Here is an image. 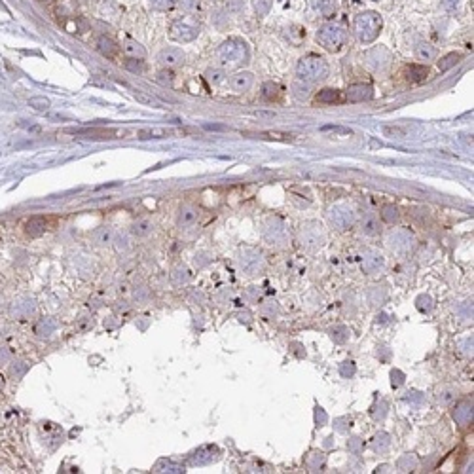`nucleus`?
I'll list each match as a JSON object with an SVG mask.
<instances>
[{
	"instance_id": "f257e3e1",
	"label": "nucleus",
	"mask_w": 474,
	"mask_h": 474,
	"mask_svg": "<svg viewBox=\"0 0 474 474\" xmlns=\"http://www.w3.org/2000/svg\"><path fill=\"white\" fill-rule=\"evenodd\" d=\"M296 74H298V80L307 82V84L319 82V80L328 76V63L319 55H307L300 59Z\"/></svg>"
},
{
	"instance_id": "f03ea898",
	"label": "nucleus",
	"mask_w": 474,
	"mask_h": 474,
	"mask_svg": "<svg viewBox=\"0 0 474 474\" xmlns=\"http://www.w3.org/2000/svg\"><path fill=\"white\" fill-rule=\"evenodd\" d=\"M379 28H381V17L374 11H364L355 19V34L364 44L374 42L378 38Z\"/></svg>"
},
{
	"instance_id": "7ed1b4c3",
	"label": "nucleus",
	"mask_w": 474,
	"mask_h": 474,
	"mask_svg": "<svg viewBox=\"0 0 474 474\" xmlns=\"http://www.w3.org/2000/svg\"><path fill=\"white\" fill-rule=\"evenodd\" d=\"M317 40L324 49L328 51H340L345 40H347V32L345 28L340 25H334V23H326L317 30Z\"/></svg>"
},
{
	"instance_id": "20e7f679",
	"label": "nucleus",
	"mask_w": 474,
	"mask_h": 474,
	"mask_svg": "<svg viewBox=\"0 0 474 474\" xmlns=\"http://www.w3.org/2000/svg\"><path fill=\"white\" fill-rule=\"evenodd\" d=\"M218 59L224 65H241L246 61V46L241 40H228L218 49Z\"/></svg>"
},
{
	"instance_id": "39448f33",
	"label": "nucleus",
	"mask_w": 474,
	"mask_h": 474,
	"mask_svg": "<svg viewBox=\"0 0 474 474\" xmlns=\"http://www.w3.org/2000/svg\"><path fill=\"white\" fill-rule=\"evenodd\" d=\"M372 95H374L372 85L355 84V85H349V89H347V93H345V99H347L349 103H364V101H370V99H372Z\"/></svg>"
},
{
	"instance_id": "423d86ee",
	"label": "nucleus",
	"mask_w": 474,
	"mask_h": 474,
	"mask_svg": "<svg viewBox=\"0 0 474 474\" xmlns=\"http://www.w3.org/2000/svg\"><path fill=\"white\" fill-rule=\"evenodd\" d=\"M330 220L334 226H338L340 230H345L353 224V211L347 207H334L330 211Z\"/></svg>"
},
{
	"instance_id": "0eeeda50",
	"label": "nucleus",
	"mask_w": 474,
	"mask_h": 474,
	"mask_svg": "<svg viewBox=\"0 0 474 474\" xmlns=\"http://www.w3.org/2000/svg\"><path fill=\"white\" fill-rule=\"evenodd\" d=\"M173 38L179 40V42H190L198 36V27L196 25H190V23H175L173 28Z\"/></svg>"
},
{
	"instance_id": "6e6552de",
	"label": "nucleus",
	"mask_w": 474,
	"mask_h": 474,
	"mask_svg": "<svg viewBox=\"0 0 474 474\" xmlns=\"http://www.w3.org/2000/svg\"><path fill=\"white\" fill-rule=\"evenodd\" d=\"M158 61L165 66H177L184 61V51L180 47H167V49H161Z\"/></svg>"
},
{
	"instance_id": "1a4fd4ad",
	"label": "nucleus",
	"mask_w": 474,
	"mask_h": 474,
	"mask_svg": "<svg viewBox=\"0 0 474 474\" xmlns=\"http://www.w3.org/2000/svg\"><path fill=\"white\" fill-rule=\"evenodd\" d=\"M252 82H254V76L250 72H246V70H243V72H237V74L232 76L230 85L237 93H245V91H248L252 87Z\"/></svg>"
},
{
	"instance_id": "9d476101",
	"label": "nucleus",
	"mask_w": 474,
	"mask_h": 474,
	"mask_svg": "<svg viewBox=\"0 0 474 474\" xmlns=\"http://www.w3.org/2000/svg\"><path fill=\"white\" fill-rule=\"evenodd\" d=\"M47 230V218L46 217H30L25 222V232L30 237H40L42 234H46Z\"/></svg>"
},
{
	"instance_id": "9b49d317",
	"label": "nucleus",
	"mask_w": 474,
	"mask_h": 474,
	"mask_svg": "<svg viewBox=\"0 0 474 474\" xmlns=\"http://www.w3.org/2000/svg\"><path fill=\"white\" fill-rule=\"evenodd\" d=\"M412 243H414V237L406 230H400V232L391 236V246L397 248V250H408L412 246Z\"/></svg>"
},
{
	"instance_id": "f8f14e48",
	"label": "nucleus",
	"mask_w": 474,
	"mask_h": 474,
	"mask_svg": "<svg viewBox=\"0 0 474 474\" xmlns=\"http://www.w3.org/2000/svg\"><path fill=\"white\" fill-rule=\"evenodd\" d=\"M97 49L101 51V55L108 57V59H114V57L118 55V51H120V46L114 42L112 38L101 36L97 40Z\"/></svg>"
},
{
	"instance_id": "ddd939ff",
	"label": "nucleus",
	"mask_w": 474,
	"mask_h": 474,
	"mask_svg": "<svg viewBox=\"0 0 474 474\" xmlns=\"http://www.w3.org/2000/svg\"><path fill=\"white\" fill-rule=\"evenodd\" d=\"M429 76V68L425 65H410L406 68V80L412 84H421Z\"/></svg>"
},
{
	"instance_id": "4468645a",
	"label": "nucleus",
	"mask_w": 474,
	"mask_h": 474,
	"mask_svg": "<svg viewBox=\"0 0 474 474\" xmlns=\"http://www.w3.org/2000/svg\"><path fill=\"white\" fill-rule=\"evenodd\" d=\"M76 135L80 137H85V139H93V141H108V139H116L114 135L116 131H110V129H85V131H74Z\"/></svg>"
},
{
	"instance_id": "2eb2a0df",
	"label": "nucleus",
	"mask_w": 474,
	"mask_h": 474,
	"mask_svg": "<svg viewBox=\"0 0 474 474\" xmlns=\"http://www.w3.org/2000/svg\"><path fill=\"white\" fill-rule=\"evenodd\" d=\"M381 265H383V256L379 252H370V254H366L364 262H362V269L368 271V273H376Z\"/></svg>"
},
{
	"instance_id": "dca6fc26",
	"label": "nucleus",
	"mask_w": 474,
	"mask_h": 474,
	"mask_svg": "<svg viewBox=\"0 0 474 474\" xmlns=\"http://www.w3.org/2000/svg\"><path fill=\"white\" fill-rule=\"evenodd\" d=\"M341 101H343V97H341V93L338 89H322V91H319V95H317V103H321V104H336V103H341Z\"/></svg>"
},
{
	"instance_id": "f3484780",
	"label": "nucleus",
	"mask_w": 474,
	"mask_h": 474,
	"mask_svg": "<svg viewBox=\"0 0 474 474\" xmlns=\"http://www.w3.org/2000/svg\"><path fill=\"white\" fill-rule=\"evenodd\" d=\"M196 220H198V211H196L194 207H182V209H180L179 218H177L179 226H182V228L192 226Z\"/></svg>"
},
{
	"instance_id": "a211bd4d",
	"label": "nucleus",
	"mask_w": 474,
	"mask_h": 474,
	"mask_svg": "<svg viewBox=\"0 0 474 474\" xmlns=\"http://www.w3.org/2000/svg\"><path fill=\"white\" fill-rule=\"evenodd\" d=\"M171 129H165V127H150V129H142L139 131V139L141 141H146V139H165L171 135Z\"/></svg>"
},
{
	"instance_id": "6ab92c4d",
	"label": "nucleus",
	"mask_w": 474,
	"mask_h": 474,
	"mask_svg": "<svg viewBox=\"0 0 474 474\" xmlns=\"http://www.w3.org/2000/svg\"><path fill=\"white\" fill-rule=\"evenodd\" d=\"M459 59H461V53H457V51L448 53V55H444L440 61H438V70H440V72H446V70L454 68V66L459 63Z\"/></svg>"
},
{
	"instance_id": "aec40b11",
	"label": "nucleus",
	"mask_w": 474,
	"mask_h": 474,
	"mask_svg": "<svg viewBox=\"0 0 474 474\" xmlns=\"http://www.w3.org/2000/svg\"><path fill=\"white\" fill-rule=\"evenodd\" d=\"M262 95H264L265 101H277L281 97V85L275 84V82H265L262 87Z\"/></svg>"
},
{
	"instance_id": "412c9836",
	"label": "nucleus",
	"mask_w": 474,
	"mask_h": 474,
	"mask_svg": "<svg viewBox=\"0 0 474 474\" xmlns=\"http://www.w3.org/2000/svg\"><path fill=\"white\" fill-rule=\"evenodd\" d=\"M416 57L419 59V61H423V63L433 61V59H435V47L431 46V44H417Z\"/></svg>"
},
{
	"instance_id": "4be33fe9",
	"label": "nucleus",
	"mask_w": 474,
	"mask_h": 474,
	"mask_svg": "<svg viewBox=\"0 0 474 474\" xmlns=\"http://www.w3.org/2000/svg\"><path fill=\"white\" fill-rule=\"evenodd\" d=\"M152 232V222L148 218H139L135 224H133V234L137 237H144Z\"/></svg>"
},
{
	"instance_id": "5701e85b",
	"label": "nucleus",
	"mask_w": 474,
	"mask_h": 474,
	"mask_svg": "<svg viewBox=\"0 0 474 474\" xmlns=\"http://www.w3.org/2000/svg\"><path fill=\"white\" fill-rule=\"evenodd\" d=\"M454 417L461 423V425H467V423H471V419H473V406H469V404H463V406L459 408V410H455L454 412Z\"/></svg>"
},
{
	"instance_id": "b1692460",
	"label": "nucleus",
	"mask_w": 474,
	"mask_h": 474,
	"mask_svg": "<svg viewBox=\"0 0 474 474\" xmlns=\"http://www.w3.org/2000/svg\"><path fill=\"white\" fill-rule=\"evenodd\" d=\"M398 207L397 205H385V207L381 209V218H383V222H387V224H395L398 220Z\"/></svg>"
},
{
	"instance_id": "393cba45",
	"label": "nucleus",
	"mask_w": 474,
	"mask_h": 474,
	"mask_svg": "<svg viewBox=\"0 0 474 474\" xmlns=\"http://www.w3.org/2000/svg\"><path fill=\"white\" fill-rule=\"evenodd\" d=\"M123 66H125L129 72H133V74H141V72H144V61H142V59L129 57V59H125Z\"/></svg>"
},
{
	"instance_id": "a878e982",
	"label": "nucleus",
	"mask_w": 474,
	"mask_h": 474,
	"mask_svg": "<svg viewBox=\"0 0 474 474\" xmlns=\"http://www.w3.org/2000/svg\"><path fill=\"white\" fill-rule=\"evenodd\" d=\"M49 99H46V97H32L30 101H28V106L32 108V110H36V112H46L47 108H49Z\"/></svg>"
},
{
	"instance_id": "bb28decb",
	"label": "nucleus",
	"mask_w": 474,
	"mask_h": 474,
	"mask_svg": "<svg viewBox=\"0 0 474 474\" xmlns=\"http://www.w3.org/2000/svg\"><path fill=\"white\" fill-rule=\"evenodd\" d=\"M123 51L129 57H135V59H142L144 57V47L139 46L137 42H127L125 47H123Z\"/></svg>"
},
{
	"instance_id": "cd10ccee",
	"label": "nucleus",
	"mask_w": 474,
	"mask_h": 474,
	"mask_svg": "<svg viewBox=\"0 0 474 474\" xmlns=\"http://www.w3.org/2000/svg\"><path fill=\"white\" fill-rule=\"evenodd\" d=\"M292 91L298 99H307V97H309V84H307V82L302 84V80H298V82L292 84Z\"/></svg>"
},
{
	"instance_id": "c85d7f7f",
	"label": "nucleus",
	"mask_w": 474,
	"mask_h": 474,
	"mask_svg": "<svg viewBox=\"0 0 474 474\" xmlns=\"http://www.w3.org/2000/svg\"><path fill=\"white\" fill-rule=\"evenodd\" d=\"M362 232L366 234V236H374V234H378V220L374 217H366L364 220H362Z\"/></svg>"
},
{
	"instance_id": "c756f323",
	"label": "nucleus",
	"mask_w": 474,
	"mask_h": 474,
	"mask_svg": "<svg viewBox=\"0 0 474 474\" xmlns=\"http://www.w3.org/2000/svg\"><path fill=\"white\" fill-rule=\"evenodd\" d=\"M205 76H207V80L213 85H218L224 82V70H220V68H209Z\"/></svg>"
},
{
	"instance_id": "7c9ffc66",
	"label": "nucleus",
	"mask_w": 474,
	"mask_h": 474,
	"mask_svg": "<svg viewBox=\"0 0 474 474\" xmlns=\"http://www.w3.org/2000/svg\"><path fill=\"white\" fill-rule=\"evenodd\" d=\"M383 135L385 137H393V139H402V137H406V129H402L398 125H385L383 127Z\"/></svg>"
},
{
	"instance_id": "2f4dec72",
	"label": "nucleus",
	"mask_w": 474,
	"mask_h": 474,
	"mask_svg": "<svg viewBox=\"0 0 474 474\" xmlns=\"http://www.w3.org/2000/svg\"><path fill=\"white\" fill-rule=\"evenodd\" d=\"M95 243H99V245L110 243V230L108 228H101L99 232H95Z\"/></svg>"
},
{
	"instance_id": "473e14b6",
	"label": "nucleus",
	"mask_w": 474,
	"mask_h": 474,
	"mask_svg": "<svg viewBox=\"0 0 474 474\" xmlns=\"http://www.w3.org/2000/svg\"><path fill=\"white\" fill-rule=\"evenodd\" d=\"M135 99L137 101H141V103H146V104H154V106H158V99L156 97H152V95H148V93H144V91H141V89H137L135 91Z\"/></svg>"
},
{
	"instance_id": "72a5a7b5",
	"label": "nucleus",
	"mask_w": 474,
	"mask_h": 474,
	"mask_svg": "<svg viewBox=\"0 0 474 474\" xmlns=\"http://www.w3.org/2000/svg\"><path fill=\"white\" fill-rule=\"evenodd\" d=\"M455 395H457V393H455L454 389H446L444 393L438 395V402H440V404H450L455 398Z\"/></svg>"
},
{
	"instance_id": "f704fd0d",
	"label": "nucleus",
	"mask_w": 474,
	"mask_h": 474,
	"mask_svg": "<svg viewBox=\"0 0 474 474\" xmlns=\"http://www.w3.org/2000/svg\"><path fill=\"white\" fill-rule=\"evenodd\" d=\"M332 338H334L336 341H340V343L341 341H345L347 340V328H345V326H338V328H334V330H332Z\"/></svg>"
},
{
	"instance_id": "c9c22d12",
	"label": "nucleus",
	"mask_w": 474,
	"mask_h": 474,
	"mask_svg": "<svg viewBox=\"0 0 474 474\" xmlns=\"http://www.w3.org/2000/svg\"><path fill=\"white\" fill-rule=\"evenodd\" d=\"M262 137H264V139H275V141H290V139H292V137L286 135V133H264Z\"/></svg>"
},
{
	"instance_id": "e433bc0d",
	"label": "nucleus",
	"mask_w": 474,
	"mask_h": 474,
	"mask_svg": "<svg viewBox=\"0 0 474 474\" xmlns=\"http://www.w3.org/2000/svg\"><path fill=\"white\" fill-rule=\"evenodd\" d=\"M322 131H334V133H340V135H351V129H347V127H338V125H324L322 127Z\"/></svg>"
},
{
	"instance_id": "4c0bfd02",
	"label": "nucleus",
	"mask_w": 474,
	"mask_h": 474,
	"mask_svg": "<svg viewBox=\"0 0 474 474\" xmlns=\"http://www.w3.org/2000/svg\"><path fill=\"white\" fill-rule=\"evenodd\" d=\"M158 82L163 85H167L173 82V74H171L169 70H161V72H158Z\"/></svg>"
},
{
	"instance_id": "58836bf2",
	"label": "nucleus",
	"mask_w": 474,
	"mask_h": 474,
	"mask_svg": "<svg viewBox=\"0 0 474 474\" xmlns=\"http://www.w3.org/2000/svg\"><path fill=\"white\" fill-rule=\"evenodd\" d=\"M150 2H152V6H154V8L165 9V8H171L175 0H150Z\"/></svg>"
},
{
	"instance_id": "ea45409f",
	"label": "nucleus",
	"mask_w": 474,
	"mask_h": 474,
	"mask_svg": "<svg viewBox=\"0 0 474 474\" xmlns=\"http://www.w3.org/2000/svg\"><path fill=\"white\" fill-rule=\"evenodd\" d=\"M341 374H343V376H353V374H355V364H353L351 360L343 362V366H341Z\"/></svg>"
},
{
	"instance_id": "a19ab883",
	"label": "nucleus",
	"mask_w": 474,
	"mask_h": 474,
	"mask_svg": "<svg viewBox=\"0 0 474 474\" xmlns=\"http://www.w3.org/2000/svg\"><path fill=\"white\" fill-rule=\"evenodd\" d=\"M184 6L186 8H198V0L194 2V0H184Z\"/></svg>"
},
{
	"instance_id": "79ce46f5",
	"label": "nucleus",
	"mask_w": 474,
	"mask_h": 474,
	"mask_svg": "<svg viewBox=\"0 0 474 474\" xmlns=\"http://www.w3.org/2000/svg\"><path fill=\"white\" fill-rule=\"evenodd\" d=\"M454 2H455V0H442V4H444V6H448V8H452V6H454Z\"/></svg>"
}]
</instances>
